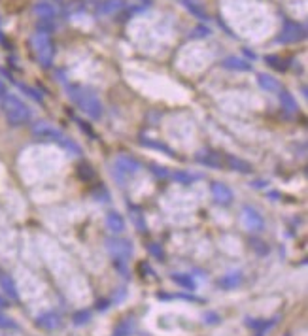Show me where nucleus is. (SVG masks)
Listing matches in <instances>:
<instances>
[{
    "mask_svg": "<svg viewBox=\"0 0 308 336\" xmlns=\"http://www.w3.org/2000/svg\"><path fill=\"white\" fill-rule=\"evenodd\" d=\"M4 112H6L8 119H10L14 125H21V123L27 119V112L23 110V106L17 104V102H14V100H10V102L4 104Z\"/></svg>",
    "mask_w": 308,
    "mask_h": 336,
    "instance_id": "1",
    "label": "nucleus"
}]
</instances>
